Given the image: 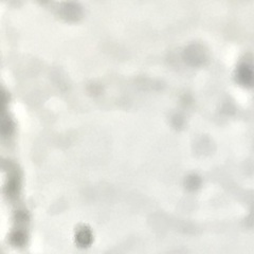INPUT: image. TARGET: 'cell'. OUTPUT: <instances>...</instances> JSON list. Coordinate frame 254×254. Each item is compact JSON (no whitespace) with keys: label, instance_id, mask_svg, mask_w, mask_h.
I'll return each mask as SVG.
<instances>
[{"label":"cell","instance_id":"1","mask_svg":"<svg viewBox=\"0 0 254 254\" xmlns=\"http://www.w3.org/2000/svg\"><path fill=\"white\" fill-rule=\"evenodd\" d=\"M237 78L240 84L251 86L254 84V69L251 65L244 64L239 67L237 71Z\"/></svg>","mask_w":254,"mask_h":254}]
</instances>
